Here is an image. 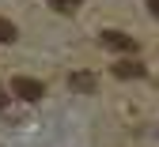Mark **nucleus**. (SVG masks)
Segmentation results:
<instances>
[{
	"label": "nucleus",
	"mask_w": 159,
	"mask_h": 147,
	"mask_svg": "<svg viewBox=\"0 0 159 147\" xmlns=\"http://www.w3.org/2000/svg\"><path fill=\"white\" fill-rule=\"evenodd\" d=\"M11 94L23 98V102H38V98L46 94V87H42L38 79H30V76H15V79H11Z\"/></svg>",
	"instance_id": "obj_1"
},
{
	"label": "nucleus",
	"mask_w": 159,
	"mask_h": 147,
	"mask_svg": "<svg viewBox=\"0 0 159 147\" xmlns=\"http://www.w3.org/2000/svg\"><path fill=\"white\" fill-rule=\"evenodd\" d=\"M98 38H102V45L114 49V53H136V38H129L125 30H102Z\"/></svg>",
	"instance_id": "obj_2"
},
{
	"label": "nucleus",
	"mask_w": 159,
	"mask_h": 147,
	"mask_svg": "<svg viewBox=\"0 0 159 147\" xmlns=\"http://www.w3.org/2000/svg\"><path fill=\"white\" fill-rule=\"evenodd\" d=\"M114 76L117 79H140L144 64H140V60H121V64H114Z\"/></svg>",
	"instance_id": "obj_3"
},
{
	"label": "nucleus",
	"mask_w": 159,
	"mask_h": 147,
	"mask_svg": "<svg viewBox=\"0 0 159 147\" xmlns=\"http://www.w3.org/2000/svg\"><path fill=\"white\" fill-rule=\"evenodd\" d=\"M68 87H72V91H95L98 79H95L91 72H72V76H68Z\"/></svg>",
	"instance_id": "obj_4"
},
{
	"label": "nucleus",
	"mask_w": 159,
	"mask_h": 147,
	"mask_svg": "<svg viewBox=\"0 0 159 147\" xmlns=\"http://www.w3.org/2000/svg\"><path fill=\"white\" fill-rule=\"evenodd\" d=\"M15 38H19L15 23H8V19H0V41H15Z\"/></svg>",
	"instance_id": "obj_5"
},
{
	"label": "nucleus",
	"mask_w": 159,
	"mask_h": 147,
	"mask_svg": "<svg viewBox=\"0 0 159 147\" xmlns=\"http://www.w3.org/2000/svg\"><path fill=\"white\" fill-rule=\"evenodd\" d=\"M49 4H53L57 11H65V15H68V11H76L80 4H84V0H49Z\"/></svg>",
	"instance_id": "obj_6"
},
{
	"label": "nucleus",
	"mask_w": 159,
	"mask_h": 147,
	"mask_svg": "<svg viewBox=\"0 0 159 147\" xmlns=\"http://www.w3.org/2000/svg\"><path fill=\"white\" fill-rule=\"evenodd\" d=\"M148 8H152V15H159V0H148Z\"/></svg>",
	"instance_id": "obj_7"
},
{
	"label": "nucleus",
	"mask_w": 159,
	"mask_h": 147,
	"mask_svg": "<svg viewBox=\"0 0 159 147\" xmlns=\"http://www.w3.org/2000/svg\"><path fill=\"white\" fill-rule=\"evenodd\" d=\"M4 102H8V98H4V91H0V110H4Z\"/></svg>",
	"instance_id": "obj_8"
}]
</instances>
